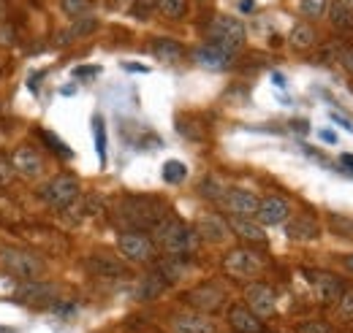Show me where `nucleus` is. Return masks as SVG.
Segmentation results:
<instances>
[{"instance_id":"obj_24","label":"nucleus","mask_w":353,"mask_h":333,"mask_svg":"<svg viewBox=\"0 0 353 333\" xmlns=\"http://www.w3.org/2000/svg\"><path fill=\"white\" fill-rule=\"evenodd\" d=\"M152 54L163 63H179L185 52H182V43L172 41V39H158V41H152Z\"/></svg>"},{"instance_id":"obj_7","label":"nucleus","mask_w":353,"mask_h":333,"mask_svg":"<svg viewBox=\"0 0 353 333\" xmlns=\"http://www.w3.org/2000/svg\"><path fill=\"white\" fill-rule=\"evenodd\" d=\"M117 250L125 260H133V263H147L152 260V252H155V241L144 233V230H125L120 233L117 239Z\"/></svg>"},{"instance_id":"obj_34","label":"nucleus","mask_w":353,"mask_h":333,"mask_svg":"<svg viewBox=\"0 0 353 333\" xmlns=\"http://www.w3.org/2000/svg\"><path fill=\"white\" fill-rule=\"evenodd\" d=\"M60 8H63V14L77 19V17H82L90 8V0H60Z\"/></svg>"},{"instance_id":"obj_33","label":"nucleus","mask_w":353,"mask_h":333,"mask_svg":"<svg viewBox=\"0 0 353 333\" xmlns=\"http://www.w3.org/2000/svg\"><path fill=\"white\" fill-rule=\"evenodd\" d=\"M296 333H334V325L326 320H305L296 325Z\"/></svg>"},{"instance_id":"obj_35","label":"nucleus","mask_w":353,"mask_h":333,"mask_svg":"<svg viewBox=\"0 0 353 333\" xmlns=\"http://www.w3.org/2000/svg\"><path fill=\"white\" fill-rule=\"evenodd\" d=\"M201 193H204V198H221L225 190H223V184L218 182V179L210 176V179L201 182Z\"/></svg>"},{"instance_id":"obj_26","label":"nucleus","mask_w":353,"mask_h":333,"mask_svg":"<svg viewBox=\"0 0 353 333\" xmlns=\"http://www.w3.org/2000/svg\"><path fill=\"white\" fill-rule=\"evenodd\" d=\"M169 288V279L161 274V271H152L144 282H141V290H139V295L141 298H158L161 292Z\"/></svg>"},{"instance_id":"obj_2","label":"nucleus","mask_w":353,"mask_h":333,"mask_svg":"<svg viewBox=\"0 0 353 333\" xmlns=\"http://www.w3.org/2000/svg\"><path fill=\"white\" fill-rule=\"evenodd\" d=\"M152 241L161 247L163 252H169V255H190V252L199 250V233L190 228V225H185L182 219H176V217H163L155 228H152Z\"/></svg>"},{"instance_id":"obj_5","label":"nucleus","mask_w":353,"mask_h":333,"mask_svg":"<svg viewBox=\"0 0 353 333\" xmlns=\"http://www.w3.org/2000/svg\"><path fill=\"white\" fill-rule=\"evenodd\" d=\"M0 263L3 268L11 274V277H19V279H39L44 274V260L36 255V252L28 250H3L0 252Z\"/></svg>"},{"instance_id":"obj_9","label":"nucleus","mask_w":353,"mask_h":333,"mask_svg":"<svg viewBox=\"0 0 353 333\" xmlns=\"http://www.w3.org/2000/svg\"><path fill=\"white\" fill-rule=\"evenodd\" d=\"M305 277L310 279V288L315 292V298L323 301V303H337V298L345 292V282L337 274H329V271H305Z\"/></svg>"},{"instance_id":"obj_19","label":"nucleus","mask_w":353,"mask_h":333,"mask_svg":"<svg viewBox=\"0 0 353 333\" xmlns=\"http://www.w3.org/2000/svg\"><path fill=\"white\" fill-rule=\"evenodd\" d=\"M318 233H321L318 222L312 217H307V214H299V217L285 219V236L291 241H315Z\"/></svg>"},{"instance_id":"obj_43","label":"nucleus","mask_w":353,"mask_h":333,"mask_svg":"<svg viewBox=\"0 0 353 333\" xmlns=\"http://www.w3.org/2000/svg\"><path fill=\"white\" fill-rule=\"evenodd\" d=\"M0 333H17V331H14V328H3V325H0Z\"/></svg>"},{"instance_id":"obj_13","label":"nucleus","mask_w":353,"mask_h":333,"mask_svg":"<svg viewBox=\"0 0 353 333\" xmlns=\"http://www.w3.org/2000/svg\"><path fill=\"white\" fill-rule=\"evenodd\" d=\"M11 166H14V171H17L19 176L36 179V176L44 173V158H41V152H36L33 147H19V149H14V155H11Z\"/></svg>"},{"instance_id":"obj_42","label":"nucleus","mask_w":353,"mask_h":333,"mask_svg":"<svg viewBox=\"0 0 353 333\" xmlns=\"http://www.w3.org/2000/svg\"><path fill=\"white\" fill-rule=\"evenodd\" d=\"M239 8H242V11H253V8H256V3H253V0H242V3H239Z\"/></svg>"},{"instance_id":"obj_32","label":"nucleus","mask_w":353,"mask_h":333,"mask_svg":"<svg viewBox=\"0 0 353 333\" xmlns=\"http://www.w3.org/2000/svg\"><path fill=\"white\" fill-rule=\"evenodd\" d=\"M299 8H302V14H305V17L318 19V17H323V14H326L329 0H299Z\"/></svg>"},{"instance_id":"obj_27","label":"nucleus","mask_w":353,"mask_h":333,"mask_svg":"<svg viewBox=\"0 0 353 333\" xmlns=\"http://www.w3.org/2000/svg\"><path fill=\"white\" fill-rule=\"evenodd\" d=\"M329 230L340 239H351L353 241V217L348 214H329Z\"/></svg>"},{"instance_id":"obj_15","label":"nucleus","mask_w":353,"mask_h":333,"mask_svg":"<svg viewBox=\"0 0 353 333\" xmlns=\"http://www.w3.org/2000/svg\"><path fill=\"white\" fill-rule=\"evenodd\" d=\"M193 60H196L201 68H210V71H225V68L231 65L234 54L223 52L221 46H215V43H204V46H199V49L193 52Z\"/></svg>"},{"instance_id":"obj_3","label":"nucleus","mask_w":353,"mask_h":333,"mask_svg":"<svg viewBox=\"0 0 353 333\" xmlns=\"http://www.w3.org/2000/svg\"><path fill=\"white\" fill-rule=\"evenodd\" d=\"M223 271L231 279H256L264 271V257L248 247H236L223 257Z\"/></svg>"},{"instance_id":"obj_18","label":"nucleus","mask_w":353,"mask_h":333,"mask_svg":"<svg viewBox=\"0 0 353 333\" xmlns=\"http://www.w3.org/2000/svg\"><path fill=\"white\" fill-rule=\"evenodd\" d=\"M228 323L234 333H264V323L259 314H253L248 306H231L228 309Z\"/></svg>"},{"instance_id":"obj_12","label":"nucleus","mask_w":353,"mask_h":333,"mask_svg":"<svg viewBox=\"0 0 353 333\" xmlns=\"http://www.w3.org/2000/svg\"><path fill=\"white\" fill-rule=\"evenodd\" d=\"M256 217H259V222H261L264 228H269V225H283V222L291 217V206H288V201L280 198V195H266V198L259 201Z\"/></svg>"},{"instance_id":"obj_44","label":"nucleus","mask_w":353,"mask_h":333,"mask_svg":"<svg viewBox=\"0 0 353 333\" xmlns=\"http://www.w3.org/2000/svg\"><path fill=\"white\" fill-rule=\"evenodd\" d=\"M3 11H6V3H3V0H0V14H3Z\"/></svg>"},{"instance_id":"obj_6","label":"nucleus","mask_w":353,"mask_h":333,"mask_svg":"<svg viewBox=\"0 0 353 333\" xmlns=\"http://www.w3.org/2000/svg\"><path fill=\"white\" fill-rule=\"evenodd\" d=\"M210 43L221 46L228 54H236L245 43V25L234 17H215L210 25Z\"/></svg>"},{"instance_id":"obj_23","label":"nucleus","mask_w":353,"mask_h":333,"mask_svg":"<svg viewBox=\"0 0 353 333\" xmlns=\"http://www.w3.org/2000/svg\"><path fill=\"white\" fill-rule=\"evenodd\" d=\"M88 268L98 277H120L123 274V263L109 255H92L88 260Z\"/></svg>"},{"instance_id":"obj_1","label":"nucleus","mask_w":353,"mask_h":333,"mask_svg":"<svg viewBox=\"0 0 353 333\" xmlns=\"http://www.w3.org/2000/svg\"><path fill=\"white\" fill-rule=\"evenodd\" d=\"M166 206L158 198L150 195H128L117 206V222H123L128 230H147L155 228L166 214Z\"/></svg>"},{"instance_id":"obj_40","label":"nucleus","mask_w":353,"mask_h":333,"mask_svg":"<svg viewBox=\"0 0 353 333\" xmlns=\"http://www.w3.org/2000/svg\"><path fill=\"white\" fill-rule=\"evenodd\" d=\"M340 263H343V266L353 274V255H343V257H340Z\"/></svg>"},{"instance_id":"obj_28","label":"nucleus","mask_w":353,"mask_h":333,"mask_svg":"<svg viewBox=\"0 0 353 333\" xmlns=\"http://www.w3.org/2000/svg\"><path fill=\"white\" fill-rule=\"evenodd\" d=\"M155 8L169 19H182L188 14V0H155Z\"/></svg>"},{"instance_id":"obj_14","label":"nucleus","mask_w":353,"mask_h":333,"mask_svg":"<svg viewBox=\"0 0 353 333\" xmlns=\"http://www.w3.org/2000/svg\"><path fill=\"white\" fill-rule=\"evenodd\" d=\"M223 204H225V208L234 217H253L256 208H259V195H253L250 190L234 187V190H225L223 193Z\"/></svg>"},{"instance_id":"obj_10","label":"nucleus","mask_w":353,"mask_h":333,"mask_svg":"<svg viewBox=\"0 0 353 333\" xmlns=\"http://www.w3.org/2000/svg\"><path fill=\"white\" fill-rule=\"evenodd\" d=\"M169 331L172 333H218V325L210 314L204 312H176L169 320Z\"/></svg>"},{"instance_id":"obj_20","label":"nucleus","mask_w":353,"mask_h":333,"mask_svg":"<svg viewBox=\"0 0 353 333\" xmlns=\"http://www.w3.org/2000/svg\"><path fill=\"white\" fill-rule=\"evenodd\" d=\"M193 230L199 233V239L212 241V244H221V241L228 239V222H223L221 217H215V214H204V217H199V222H196Z\"/></svg>"},{"instance_id":"obj_41","label":"nucleus","mask_w":353,"mask_h":333,"mask_svg":"<svg viewBox=\"0 0 353 333\" xmlns=\"http://www.w3.org/2000/svg\"><path fill=\"white\" fill-rule=\"evenodd\" d=\"M125 68H128V71H141V74H147V68L139 65V63H125Z\"/></svg>"},{"instance_id":"obj_11","label":"nucleus","mask_w":353,"mask_h":333,"mask_svg":"<svg viewBox=\"0 0 353 333\" xmlns=\"http://www.w3.org/2000/svg\"><path fill=\"white\" fill-rule=\"evenodd\" d=\"M245 298H248V309L259 317H272L277 312V298H274L272 288L264 282H253L245 292Z\"/></svg>"},{"instance_id":"obj_31","label":"nucleus","mask_w":353,"mask_h":333,"mask_svg":"<svg viewBox=\"0 0 353 333\" xmlns=\"http://www.w3.org/2000/svg\"><path fill=\"white\" fill-rule=\"evenodd\" d=\"M92 133H95V152H98V160L106 163V127H103V120H101V117L92 120Z\"/></svg>"},{"instance_id":"obj_21","label":"nucleus","mask_w":353,"mask_h":333,"mask_svg":"<svg viewBox=\"0 0 353 333\" xmlns=\"http://www.w3.org/2000/svg\"><path fill=\"white\" fill-rule=\"evenodd\" d=\"M329 22L334 30L340 33H351L353 30V6L348 0H329Z\"/></svg>"},{"instance_id":"obj_25","label":"nucleus","mask_w":353,"mask_h":333,"mask_svg":"<svg viewBox=\"0 0 353 333\" xmlns=\"http://www.w3.org/2000/svg\"><path fill=\"white\" fill-rule=\"evenodd\" d=\"M288 43H291L294 49H299V52H307V49L315 46V30H312L310 25H305V22H299V25L291 28Z\"/></svg>"},{"instance_id":"obj_38","label":"nucleus","mask_w":353,"mask_h":333,"mask_svg":"<svg viewBox=\"0 0 353 333\" xmlns=\"http://www.w3.org/2000/svg\"><path fill=\"white\" fill-rule=\"evenodd\" d=\"M321 141H326V144H337V136H334L332 130H321Z\"/></svg>"},{"instance_id":"obj_29","label":"nucleus","mask_w":353,"mask_h":333,"mask_svg":"<svg viewBox=\"0 0 353 333\" xmlns=\"http://www.w3.org/2000/svg\"><path fill=\"white\" fill-rule=\"evenodd\" d=\"M185 176H188V166H185V163H179V160L163 163V182L179 184V182H185Z\"/></svg>"},{"instance_id":"obj_30","label":"nucleus","mask_w":353,"mask_h":333,"mask_svg":"<svg viewBox=\"0 0 353 333\" xmlns=\"http://www.w3.org/2000/svg\"><path fill=\"white\" fill-rule=\"evenodd\" d=\"M337 320L340 323H353V290H345L337 298Z\"/></svg>"},{"instance_id":"obj_17","label":"nucleus","mask_w":353,"mask_h":333,"mask_svg":"<svg viewBox=\"0 0 353 333\" xmlns=\"http://www.w3.org/2000/svg\"><path fill=\"white\" fill-rule=\"evenodd\" d=\"M22 303L28 306H41V303H54V295L57 290L49 285V282H39V279H28L22 285V290L17 292Z\"/></svg>"},{"instance_id":"obj_36","label":"nucleus","mask_w":353,"mask_h":333,"mask_svg":"<svg viewBox=\"0 0 353 333\" xmlns=\"http://www.w3.org/2000/svg\"><path fill=\"white\" fill-rule=\"evenodd\" d=\"M14 176H17V171L11 166V160H3L0 158V187H8L14 182Z\"/></svg>"},{"instance_id":"obj_16","label":"nucleus","mask_w":353,"mask_h":333,"mask_svg":"<svg viewBox=\"0 0 353 333\" xmlns=\"http://www.w3.org/2000/svg\"><path fill=\"white\" fill-rule=\"evenodd\" d=\"M228 230H234L242 241H250V244H266V230L261 222L250 219V217H231L228 219Z\"/></svg>"},{"instance_id":"obj_8","label":"nucleus","mask_w":353,"mask_h":333,"mask_svg":"<svg viewBox=\"0 0 353 333\" xmlns=\"http://www.w3.org/2000/svg\"><path fill=\"white\" fill-rule=\"evenodd\" d=\"M185 303H190L196 312H204V314H215L225 306V290L207 282V285H199L190 292H185Z\"/></svg>"},{"instance_id":"obj_39","label":"nucleus","mask_w":353,"mask_h":333,"mask_svg":"<svg viewBox=\"0 0 353 333\" xmlns=\"http://www.w3.org/2000/svg\"><path fill=\"white\" fill-rule=\"evenodd\" d=\"M340 163H343V168H348V171L353 173V155H343Z\"/></svg>"},{"instance_id":"obj_4","label":"nucleus","mask_w":353,"mask_h":333,"mask_svg":"<svg viewBox=\"0 0 353 333\" xmlns=\"http://www.w3.org/2000/svg\"><path fill=\"white\" fill-rule=\"evenodd\" d=\"M39 198L49 208L63 211V208L71 206L79 198V182H77V176H68V173L65 176H54L39 190Z\"/></svg>"},{"instance_id":"obj_37","label":"nucleus","mask_w":353,"mask_h":333,"mask_svg":"<svg viewBox=\"0 0 353 333\" xmlns=\"http://www.w3.org/2000/svg\"><path fill=\"white\" fill-rule=\"evenodd\" d=\"M337 65H340L343 71L353 74V46H345V49H343V54L337 57Z\"/></svg>"},{"instance_id":"obj_22","label":"nucleus","mask_w":353,"mask_h":333,"mask_svg":"<svg viewBox=\"0 0 353 333\" xmlns=\"http://www.w3.org/2000/svg\"><path fill=\"white\" fill-rule=\"evenodd\" d=\"M98 30V19H92V17H77V22L65 30V33H57V39L54 41L60 43V46H68L71 41H79V39H88Z\"/></svg>"}]
</instances>
